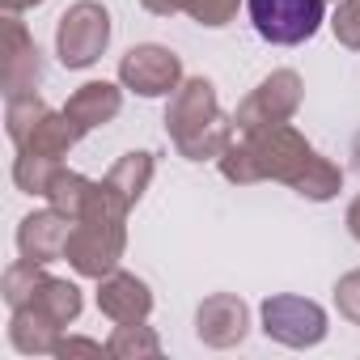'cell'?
Masks as SVG:
<instances>
[{
  "instance_id": "52a82bcc",
  "label": "cell",
  "mask_w": 360,
  "mask_h": 360,
  "mask_svg": "<svg viewBox=\"0 0 360 360\" xmlns=\"http://www.w3.org/2000/svg\"><path fill=\"white\" fill-rule=\"evenodd\" d=\"M263 335L284 347H314L326 339V309L309 297H267L263 301Z\"/></svg>"
},
{
  "instance_id": "d4e9b609",
  "label": "cell",
  "mask_w": 360,
  "mask_h": 360,
  "mask_svg": "<svg viewBox=\"0 0 360 360\" xmlns=\"http://www.w3.org/2000/svg\"><path fill=\"white\" fill-rule=\"evenodd\" d=\"M238 5H242V0H191V18L200 22V26H229V18L238 13Z\"/></svg>"
},
{
  "instance_id": "5bb4252c",
  "label": "cell",
  "mask_w": 360,
  "mask_h": 360,
  "mask_svg": "<svg viewBox=\"0 0 360 360\" xmlns=\"http://www.w3.org/2000/svg\"><path fill=\"white\" fill-rule=\"evenodd\" d=\"M60 330H64V326H60L47 309H39L34 301H30V305H18L13 318H9V343H13L22 356L56 352V347H60Z\"/></svg>"
},
{
  "instance_id": "4316f807",
  "label": "cell",
  "mask_w": 360,
  "mask_h": 360,
  "mask_svg": "<svg viewBox=\"0 0 360 360\" xmlns=\"http://www.w3.org/2000/svg\"><path fill=\"white\" fill-rule=\"evenodd\" d=\"M56 356H110V347L98 339H60Z\"/></svg>"
},
{
  "instance_id": "ac0fdd59",
  "label": "cell",
  "mask_w": 360,
  "mask_h": 360,
  "mask_svg": "<svg viewBox=\"0 0 360 360\" xmlns=\"http://www.w3.org/2000/svg\"><path fill=\"white\" fill-rule=\"evenodd\" d=\"M89 191H94V183L85 174H77V169H56V178H51V187H47V204L51 208H60L64 217H81L85 212V204H89Z\"/></svg>"
},
{
  "instance_id": "d6986e66",
  "label": "cell",
  "mask_w": 360,
  "mask_h": 360,
  "mask_svg": "<svg viewBox=\"0 0 360 360\" xmlns=\"http://www.w3.org/2000/svg\"><path fill=\"white\" fill-rule=\"evenodd\" d=\"M34 305L39 309H47L60 326H68V322H77L81 318V288L72 284V280H56V276H47L43 280V288H39V297H34Z\"/></svg>"
},
{
  "instance_id": "44dd1931",
  "label": "cell",
  "mask_w": 360,
  "mask_h": 360,
  "mask_svg": "<svg viewBox=\"0 0 360 360\" xmlns=\"http://www.w3.org/2000/svg\"><path fill=\"white\" fill-rule=\"evenodd\" d=\"M106 347H110V356H123V360H131V356L136 360L140 356H161V339L144 322H119L115 335L106 339Z\"/></svg>"
},
{
  "instance_id": "ffe728a7",
  "label": "cell",
  "mask_w": 360,
  "mask_h": 360,
  "mask_svg": "<svg viewBox=\"0 0 360 360\" xmlns=\"http://www.w3.org/2000/svg\"><path fill=\"white\" fill-rule=\"evenodd\" d=\"M51 106L39 98V94H13L9 98V110H5V123H9V140L22 148L26 140H30V131L43 123V115H47Z\"/></svg>"
},
{
  "instance_id": "ba28073f",
  "label": "cell",
  "mask_w": 360,
  "mask_h": 360,
  "mask_svg": "<svg viewBox=\"0 0 360 360\" xmlns=\"http://www.w3.org/2000/svg\"><path fill=\"white\" fill-rule=\"evenodd\" d=\"M119 81L140 98H165L183 85V60L161 43H140L119 60Z\"/></svg>"
},
{
  "instance_id": "2e32d148",
  "label": "cell",
  "mask_w": 360,
  "mask_h": 360,
  "mask_svg": "<svg viewBox=\"0 0 360 360\" xmlns=\"http://www.w3.org/2000/svg\"><path fill=\"white\" fill-rule=\"evenodd\" d=\"M153 153H144V148H136V153H123L115 165H110V174L102 178L106 187H115L127 204H136L144 191H148V183H153Z\"/></svg>"
},
{
  "instance_id": "277c9868",
  "label": "cell",
  "mask_w": 360,
  "mask_h": 360,
  "mask_svg": "<svg viewBox=\"0 0 360 360\" xmlns=\"http://www.w3.org/2000/svg\"><path fill=\"white\" fill-rule=\"evenodd\" d=\"M255 34L276 47H297L318 34L326 18V0H246Z\"/></svg>"
},
{
  "instance_id": "8992f818",
  "label": "cell",
  "mask_w": 360,
  "mask_h": 360,
  "mask_svg": "<svg viewBox=\"0 0 360 360\" xmlns=\"http://www.w3.org/2000/svg\"><path fill=\"white\" fill-rule=\"evenodd\" d=\"M123 246H127V229L123 221H72V233H68V246H64V259L89 276V280H102L119 267L123 259Z\"/></svg>"
},
{
  "instance_id": "9c48e42d",
  "label": "cell",
  "mask_w": 360,
  "mask_h": 360,
  "mask_svg": "<svg viewBox=\"0 0 360 360\" xmlns=\"http://www.w3.org/2000/svg\"><path fill=\"white\" fill-rule=\"evenodd\" d=\"M0 77H5V98L34 94L43 81V51L30 39V30L18 22V13L5 18V68H0Z\"/></svg>"
},
{
  "instance_id": "7a4b0ae2",
  "label": "cell",
  "mask_w": 360,
  "mask_h": 360,
  "mask_svg": "<svg viewBox=\"0 0 360 360\" xmlns=\"http://www.w3.org/2000/svg\"><path fill=\"white\" fill-rule=\"evenodd\" d=\"M165 131H169V140L178 144V153H183L187 161H208V157H221L229 148L233 119L221 115L217 85L208 77H187L169 94Z\"/></svg>"
},
{
  "instance_id": "9a60e30c",
  "label": "cell",
  "mask_w": 360,
  "mask_h": 360,
  "mask_svg": "<svg viewBox=\"0 0 360 360\" xmlns=\"http://www.w3.org/2000/svg\"><path fill=\"white\" fill-rule=\"evenodd\" d=\"M81 140V131H77V123L60 110H47L43 115V123L30 131V140L18 148V153H39V157H51V161H60V157H68V148Z\"/></svg>"
},
{
  "instance_id": "30bf717a",
  "label": "cell",
  "mask_w": 360,
  "mask_h": 360,
  "mask_svg": "<svg viewBox=\"0 0 360 360\" xmlns=\"http://www.w3.org/2000/svg\"><path fill=\"white\" fill-rule=\"evenodd\" d=\"M246 330H250V309L233 292H212L195 309V335L208 347H233L246 339Z\"/></svg>"
},
{
  "instance_id": "f1b7e54d",
  "label": "cell",
  "mask_w": 360,
  "mask_h": 360,
  "mask_svg": "<svg viewBox=\"0 0 360 360\" xmlns=\"http://www.w3.org/2000/svg\"><path fill=\"white\" fill-rule=\"evenodd\" d=\"M347 233H352V238L360 242V195H356V200L347 204Z\"/></svg>"
},
{
  "instance_id": "83f0119b",
  "label": "cell",
  "mask_w": 360,
  "mask_h": 360,
  "mask_svg": "<svg viewBox=\"0 0 360 360\" xmlns=\"http://www.w3.org/2000/svg\"><path fill=\"white\" fill-rule=\"evenodd\" d=\"M140 5L157 18H174V13H187L191 9V0H140Z\"/></svg>"
},
{
  "instance_id": "6da1fadb",
  "label": "cell",
  "mask_w": 360,
  "mask_h": 360,
  "mask_svg": "<svg viewBox=\"0 0 360 360\" xmlns=\"http://www.w3.org/2000/svg\"><path fill=\"white\" fill-rule=\"evenodd\" d=\"M314 157H318L314 144L297 127L276 123V127H263V131L242 136L238 144L229 140V148L217 161H221V174L229 178V183H238V187L263 183V178H276V183H288L292 187Z\"/></svg>"
},
{
  "instance_id": "3957f363",
  "label": "cell",
  "mask_w": 360,
  "mask_h": 360,
  "mask_svg": "<svg viewBox=\"0 0 360 360\" xmlns=\"http://www.w3.org/2000/svg\"><path fill=\"white\" fill-rule=\"evenodd\" d=\"M110 47V13L98 0H77L56 26V56L64 68H89Z\"/></svg>"
},
{
  "instance_id": "cb8c5ba5",
  "label": "cell",
  "mask_w": 360,
  "mask_h": 360,
  "mask_svg": "<svg viewBox=\"0 0 360 360\" xmlns=\"http://www.w3.org/2000/svg\"><path fill=\"white\" fill-rule=\"evenodd\" d=\"M330 30H335V39H339L343 47L360 51V0H339Z\"/></svg>"
},
{
  "instance_id": "4fadbf2b",
  "label": "cell",
  "mask_w": 360,
  "mask_h": 360,
  "mask_svg": "<svg viewBox=\"0 0 360 360\" xmlns=\"http://www.w3.org/2000/svg\"><path fill=\"white\" fill-rule=\"evenodd\" d=\"M123 110V89L115 81H89L81 85L68 102H64V115L77 123V131H94V127H106L115 115Z\"/></svg>"
},
{
  "instance_id": "8fae6325",
  "label": "cell",
  "mask_w": 360,
  "mask_h": 360,
  "mask_svg": "<svg viewBox=\"0 0 360 360\" xmlns=\"http://www.w3.org/2000/svg\"><path fill=\"white\" fill-rule=\"evenodd\" d=\"M68 233H72V217H64L60 208H43V212H30L18 225V250H22V259L47 267V263L64 259Z\"/></svg>"
},
{
  "instance_id": "7c38bea8",
  "label": "cell",
  "mask_w": 360,
  "mask_h": 360,
  "mask_svg": "<svg viewBox=\"0 0 360 360\" xmlns=\"http://www.w3.org/2000/svg\"><path fill=\"white\" fill-rule=\"evenodd\" d=\"M98 309L119 326V322H144L153 314V292L140 276L131 271H110L98 280Z\"/></svg>"
},
{
  "instance_id": "603a6c76",
  "label": "cell",
  "mask_w": 360,
  "mask_h": 360,
  "mask_svg": "<svg viewBox=\"0 0 360 360\" xmlns=\"http://www.w3.org/2000/svg\"><path fill=\"white\" fill-rule=\"evenodd\" d=\"M56 169H60V161H51V157L18 153V161H13V183H18V191H26V195H47Z\"/></svg>"
},
{
  "instance_id": "7402d4cb",
  "label": "cell",
  "mask_w": 360,
  "mask_h": 360,
  "mask_svg": "<svg viewBox=\"0 0 360 360\" xmlns=\"http://www.w3.org/2000/svg\"><path fill=\"white\" fill-rule=\"evenodd\" d=\"M43 280H47V271H43V263H30V259H18L9 271H5V301H9V309H18V305H30L34 297H39V288H43Z\"/></svg>"
},
{
  "instance_id": "e0dca14e",
  "label": "cell",
  "mask_w": 360,
  "mask_h": 360,
  "mask_svg": "<svg viewBox=\"0 0 360 360\" xmlns=\"http://www.w3.org/2000/svg\"><path fill=\"white\" fill-rule=\"evenodd\" d=\"M292 191L301 195V200H314V204H326V200H335L339 191H343V169L335 165V161H326L322 153L305 165V174L292 183Z\"/></svg>"
},
{
  "instance_id": "5b68a950",
  "label": "cell",
  "mask_w": 360,
  "mask_h": 360,
  "mask_svg": "<svg viewBox=\"0 0 360 360\" xmlns=\"http://www.w3.org/2000/svg\"><path fill=\"white\" fill-rule=\"evenodd\" d=\"M301 77L292 68H280L271 72L267 81H259V89H250V98L233 110V131L238 136H250V131H263V127H276V123H288L301 106Z\"/></svg>"
},
{
  "instance_id": "484cf974",
  "label": "cell",
  "mask_w": 360,
  "mask_h": 360,
  "mask_svg": "<svg viewBox=\"0 0 360 360\" xmlns=\"http://www.w3.org/2000/svg\"><path fill=\"white\" fill-rule=\"evenodd\" d=\"M335 305H339V314H343L352 326H360V267L347 271V276H339V284H335Z\"/></svg>"
},
{
  "instance_id": "4dcf8cb0",
  "label": "cell",
  "mask_w": 360,
  "mask_h": 360,
  "mask_svg": "<svg viewBox=\"0 0 360 360\" xmlns=\"http://www.w3.org/2000/svg\"><path fill=\"white\" fill-rule=\"evenodd\" d=\"M352 157H356V169H360V131H356V140H352Z\"/></svg>"
},
{
  "instance_id": "f546056e",
  "label": "cell",
  "mask_w": 360,
  "mask_h": 360,
  "mask_svg": "<svg viewBox=\"0 0 360 360\" xmlns=\"http://www.w3.org/2000/svg\"><path fill=\"white\" fill-rule=\"evenodd\" d=\"M0 5H5V13H26V9L43 5V0H0Z\"/></svg>"
},
{
  "instance_id": "1f68e13d",
  "label": "cell",
  "mask_w": 360,
  "mask_h": 360,
  "mask_svg": "<svg viewBox=\"0 0 360 360\" xmlns=\"http://www.w3.org/2000/svg\"><path fill=\"white\" fill-rule=\"evenodd\" d=\"M335 5H339V0H335Z\"/></svg>"
}]
</instances>
